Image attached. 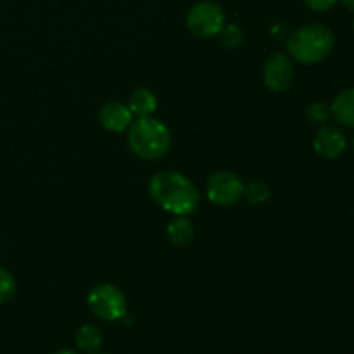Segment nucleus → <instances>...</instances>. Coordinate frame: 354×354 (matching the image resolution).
<instances>
[{"label":"nucleus","instance_id":"1","mask_svg":"<svg viewBox=\"0 0 354 354\" xmlns=\"http://www.w3.org/2000/svg\"><path fill=\"white\" fill-rule=\"evenodd\" d=\"M149 192L162 209L175 216H189L201 203L197 187L185 175L171 169L156 173L149 182Z\"/></svg>","mask_w":354,"mask_h":354},{"label":"nucleus","instance_id":"2","mask_svg":"<svg viewBox=\"0 0 354 354\" xmlns=\"http://www.w3.org/2000/svg\"><path fill=\"white\" fill-rule=\"evenodd\" d=\"M334 44L330 28L313 23L299 28L287 38V50L301 64H317L330 55Z\"/></svg>","mask_w":354,"mask_h":354},{"label":"nucleus","instance_id":"3","mask_svg":"<svg viewBox=\"0 0 354 354\" xmlns=\"http://www.w3.org/2000/svg\"><path fill=\"white\" fill-rule=\"evenodd\" d=\"M130 149L142 159H159L171 147V133L162 121L154 118H138L128 131Z\"/></svg>","mask_w":354,"mask_h":354},{"label":"nucleus","instance_id":"4","mask_svg":"<svg viewBox=\"0 0 354 354\" xmlns=\"http://www.w3.org/2000/svg\"><path fill=\"white\" fill-rule=\"evenodd\" d=\"M86 303H88L90 311L104 322L123 320L127 317V297L113 283L93 287Z\"/></svg>","mask_w":354,"mask_h":354},{"label":"nucleus","instance_id":"5","mask_svg":"<svg viewBox=\"0 0 354 354\" xmlns=\"http://www.w3.org/2000/svg\"><path fill=\"white\" fill-rule=\"evenodd\" d=\"M187 30L197 38L216 37L225 24L223 9L216 2L204 0L196 3L187 14Z\"/></svg>","mask_w":354,"mask_h":354},{"label":"nucleus","instance_id":"6","mask_svg":"<svg viewBox=\"0 0 354 354\" xmlns=\"http://www.w3.org/2000/svg\"><path fill=\"white\" fill-rule=\"evenodd\" d=\"M244 182L232 171H216L206 183L207 199L216 206H234L244 197Z\"/></svg>","mask_w":354,"mask_h":354},{"label":"nucleus","instance_id":"7","mask_svg":"<svg viewBox=\"0 0 354 354\" xmlns=\"http://www.w3.org/2000/svg\"><path fill=\"white\" fill-rule=\"evenodd\" d=\"M263 78L272 92H283L294 82V66L286 54H272L263 68Z\"/></svg>","mask_w":354,"mask_h":354},{"label":"nucleus","instance_id":"8","mask_svg":"<svg viewBox=\"0 0 354 354\" xmlns=\"http://www.w3.org/2000/svg\"><path fill=\"white\" fill-rule=\"evenodd\" d=\"M346 145H348V138H346L344 131L337 127H322L318 130L317 137L313 140V147L322 158L327 159H335L346 151Z\"/></svg>","mask_w":354,"mask_h":354},{"label":"nucleus","instance_id":"9","mask_svg":"<svg viewBox=\"0 0 354 354\" xmlns=\"http://www.w3.org/2000/svg\"><path fill=\"white\" fill-rule=\"evenodd\" d=\"M99 121L106 130L124 131L133 123V114L130 107L121 102H107L99 113Z\"/></svg>","mask_w":354,"mask_h":354},{"label":"nucleus","instance_id":"10","mask_svg":"<svg viewBox=\"0 0 354 354\" xmlns=\"http://www.w3.org/2000/svg\"><path fill=\"white\" fill-rule=\"evenodd\" d=\"M330 114L335 121L348 128H354V88L339 93L330 106Z\"/></svg>","mask_w":354,"mask_h":354},{"label":"nucleus","instance_id":"11","mask_svg":"<svg viewBox=\"0 0 354 354\" xmlns=\"http://www.w3.org/2000/svg\"><path fill=\"white\" fill-rule=\"evenodd\" d=\"M128 107H130L133 116L149 118L158 109V99L149 88H138L130 95Z\"/></svg>","mask_w":354,"mask_h":354},{"label":"nucleus","instance_id":"12","mask_svg":"<svg viewBox=\"0 0 354 354\" xmlns=\"http://www.w3.org/2000/svg\"><path fill=\"white\" fill-rule=\"evenodd\" d=\"M166 234H168V241L173 245H176V248H185L194 239V225L187 216H176L175 220L169 221L168 228H166Z\"/></svg>","mask_w":354,"mask_h":354},{"label":"nucleus","instance_id":"13","mask_svg":"<svg viewBox=\"0 0 354 354\" xmlns=\"http://www.w3.org/2000/svg\"><path fill=\"white\" fill-rule=\"evenodd\" d=\"M102 332L93 325H83L78 332H76V346L85 353H97L102 348Z\"/></svg>","mask_w":354,"mask_h":354},{"label":"nucleus","instance_id":"14","mask_svg":"<svg viewBox=\"0 0 354 354\" xmlns=\"http://www.w3.org/2000/svg\"><path fill=\"white\" fill-rule=\"evenodd\" d=\"M244 197L252 206H261L270 199V187L265 182H251L244 187Z\"/></svg>","mask_w":354,"mask_h":354},{"label":"nucleus","instance_id":"15","mask_svg":"<svg viewBox=\"0 0 354 354\" xmlns=\"http://www.w3.org/2000/svg\"><path fill=\"white\" fill-rule=\"evenodd\" d=\"M220 40L225 47L235 48L244 41V31L241 30V26H237L235 23L223 24V28L220 30Z\"/></svg>","mask_w":354,"mask_h":354},{"label":"nucleus","instance_id":"16","mask_svg":"<svg viewBox=\"0 0 354 354\" xmlns=\"http://www.w3.org/2000/svg\"><path fill=\"white\" fill-rule=\"evenodd\" d=\"M16 289L17 286L14 277L0 266V304L12 301V297L16 296Z\"/></svg>","mask_w":354,"mask_h":354},{"label":"nucleus","instance_id":"17","mask_svg":"<svg viewBox=\"0 0 354 354\" xmlns=\"http://www.w3.org/2000/svg\"><path fill=\"white\" fill-rule=\"evenodd\" d=\"M330 116V106H327L325 102H313L306 109L308 121L313 124H324Z\"/></svg>","mask_w":354,"mask_h":354},{"label":"nucleus","instance_id":"18","mask_svg":"<svg viewBox=\"0 0 354 354\" xmlns=\"http://www.w3.org/2000/svg\"><path fill=\"white\" fill-rule=\"evenodd\" d=\"M304 3H306L311 10H317V12H327V10H330L332 7L337 3V0H304Z\"/></svg>","mask_w":354,"mask_h":354},{"label":"nucleus","instance_id":"19","mask_svg":"<svg viewBox=\"0 0 354 354\" xmlns=\"http://www.w3.org/2000/svg\"><path fill=\"white\" fill-rule=\"evenodd\" d=\"M342 3H344L346 7H349L351 10H354V0H342Z\"/></svg>","mask_w":354,"mask_h":354},{"label":"nucleus","instance_id":"20","mask_svg":"<svg viewBox=\"0 0 354 354\" xmlns=\"http://www.w3.org/2000/svg\"><path fill=\"white\" fill-rule=\"evenodd\" d=\"M54 354H76L75 351H69V349H61V351L54 353Z\"/></svg>","mask_w":354,"mask_h":354},{"label":"nucleus","instance_id":"21","mask_svg":"<svg viewBox=\"0 0 354 354\" xmlns=\"http://www.w3.org/2000/svg\"><path fill=\"white\" fill-rule=\"evenodd\" d=\"M93 354H100V353H93Z\"/></svg>","mask_w":354,"mask_h":354},{"label":"nucleus","instance_id":"22","mask_svg":"<svg viewBox=\"0 0 354 354\" xmlns=\"http://www.w3.org/2000/svg\"><path fill=\"white\" fill-rule=\"evenodd\" d=\"M353 145H354V140H353Z\"/></svg>","mask_w":354,"mask_h":354},{"label":"nucleus","instance_id":"23","mask_svg":"<svg viewBox=\"0 0 354 354\" xmlns=\"http://www.w3.org/2000/svg\"><path fill=\"white\" fill-rule=\"evenodd\" d=\"M353 26H354V24H353Z\"/></svg>","mask_w":354,"mask_h":354}]
</instances>
